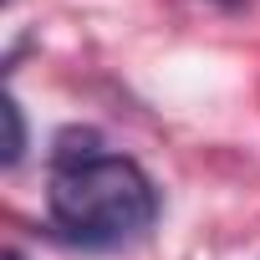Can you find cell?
Returning <instances> with one entry per match:
<instances>
[{
  "mask_svg": "<svg viewBox=\"0 0 260 260\" xmlns=\"http://www.w3.org/2000/svg\"><path fill=\"white\" fill-rule=\"evenodd\" d=\"M214 6H224V11H240V6H250V0H214Z\"/></svg>",
  "mask_w": 260,
  "mask_h": 260,
  "instance_id": "4",
  "label": "cell"
},
{
  "mask_svg": "<svg viewBox=\"0 0 260 260\" xmlns=\"http://www.w3.org/2000/svg\"><path fill=\"white\" fill-rule=\"evenodd\" d=\"M0 117H6V148H0V164L16 169L21 153H26V117H21V102H0Z\"/></svg>",
  "mask_w": 260,
  "mask_h": 260,
  "instance_id": "3",
  "label": "cell"
},
{
  "mask_svg": "<svg viewBox=\"0 0 260 260\" xmlns=\"http://www.w3.org/2000/svg\"><path fill=\"white\" fill-rule=\"evenodd\" d=\"M6 260H21V255H16V250H6Z\"/></svg>",
  "mask_w": 260,
  "mask_h": 260,
  "instance_id": "5",
  "label": "cell"
},
{
  "mask_svg": "<svg viewBox=\"0 0 260 260\" xmlns=\"http://www.w3.org/2000/svg\"><path fill=\"white\" fill-rule=\"evenodd\" d=\"M92 158H102V138L92 127H67V133H56L51 169H77V164H92Z\"/></svg>",
  "mask_w": 260,
  "mask_h": 260,
  "instance_id": "2",
  "label": "cell"
},
{
  "mask_svg": "<svg viewBox=\"0 0 260 260\" xmlns=\"http://www.w3.org/2000/svg\"><path fill=\"white\" fill-rule=\"evenodd\" d=\"M46 209H51V224L61 240L87 245V250H112V245L138 240L153 224L158 194L133 158L102 153L92 164L56 169Z\"/></svg>",
  "mask_w": 260,
  "mask_h": 260,
  "instance_id": "1",
  "label": "cell"
}]
</instances>
